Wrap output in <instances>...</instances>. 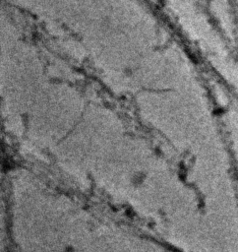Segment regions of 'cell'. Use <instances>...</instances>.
<instances>
[{"label":"cell","mask_w":238,"mask_h":252,"mask_svg":"<svg viewBox=\"0 0 238 252\" xmlns=\"http://www.w3.org/2000/svg\"><path fill=\"white\" fill-rule=\"evenodd\" d=\"M215 96L231 146L238 181V96L222 85L215 88Z\"/></svg>","instance_id":"cell-1"},{"label":"cell","mask_w":238,"mask_h":252,"mask_svg":"<svg viewBox=\"0 0 238 252\" xmlns=\"http://www.w3.org/2000/svg\"><path fill=\"white\" fill-rule=\"evenodd\" d=\"M201 2L221 32L235 45L231 0H201Z\"/></svg>","instance_id":"cell-2"},{"label":"cell","mask_w":238,"mask_h":252,"mask_svg":"<svg viewBox=\"0 0 238 252\" xmlns=\"http://www.w3.org/2000/svg\"><path fill=\"white\" fill-rule=\"evenodd\" d=\"M231 10L234 26V43L238 54V0H231Z\"/></svg>","instance_id":"cell-3"}]
</instances>
